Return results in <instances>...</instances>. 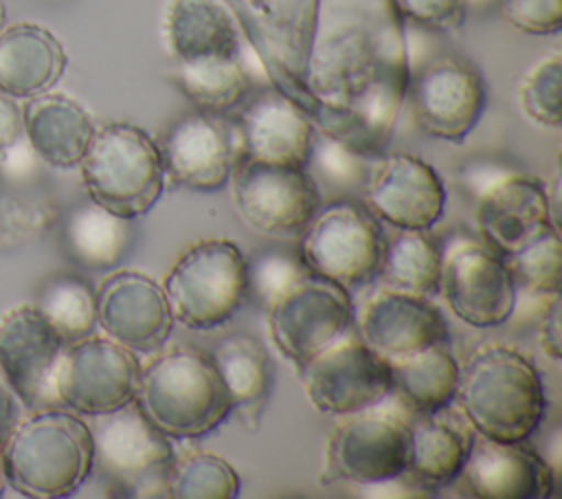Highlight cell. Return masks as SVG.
Instances as JSON below:
<instances>
[{"label":"cell","mask_w":562,"mask_h":499,"mask_svg":"<svg viewBox=\"0 0 562 499\" xmlns=\"http://www.w3.org/2000/svg\"><path fill=\"white\" fill-rule=\"evenodd\" d=\"M408 79L404 18L393 0H318L303 73L318 101L358 114L389 143Z\"/></svg>","instance_id":"cell-1"},{"label":"cell","mask_w":562,"mask_h":499,"mask_svg":"<svg viewBox=\"0 0 562 499\" xmlns=\"http://www.w3.org/2000/svg\"><path fill=\"white\" fill-rule=\"evenodd\" d=\"M454 402L476 433L501 442L529 440L547 413L538 367L505 343H481L468 354Z\"/></svg>","instance_id":"cell-2"},{"label":"cell","mask_w":562,"mask_h":499,"mask_svg":"<svg viewBox=\"0 0 562 499\" xmlns=\"http://www.w3.org/2000/svg\"><path fill=\"white\" fill-rule=\"evenodd\" d=\"M134 404L169 440L204 437L233 413L211 356L191 345L162 350L140 367Z\"/></svg>","instance_id":"cell-3"},{"label":"cell","mask_w":562,"mask_h":499,"mask_svg":"<svg viewBox=\"0 0 562 499\" xmlns=\"http://www.w3.org/2000/svg\"><path fill=\"white\" fill-rule=\"evenodd\" d=\"M7 484L20 495L57 499L75 495L92 473V435L68 409L46 407L20 420L2 444Z\"/></svg>","instance_id":"cell-4"},{"label":"cell","mask_w":562,"mask_h":499,"mask_svg":"<svg viewBox=\"0 0 562 499\" xmlns=\"http://www.w3.org/2000/svg\"><path fill=\"white\" fill-rule=\"evenodd\" d=\"M77 167L88 198L127 220L149 213L165 189L158 143L127 121L97 127Z\"/></svg>","instance_id":"cell-5"},{"label":"cell","mask_w":562,"mask_h":499,"mask_svg":"<svg viewBox=\"0 0 562 499\" xmlns=\"http://www.w3.org/2000/svg\"><path fill=\"white\" fill-rule=\"evenodd\" d=\"M92 473L105 488L125 497H167L169 470L176 457L173 440L160 433L130 402L92 415Z\"/></svg>","instance_id":"cell-6"},{"label":"cell","mask_w":562,"mask_h":499,"mask_svg":"<svg viewBox=\"0 0 562 499\" xmlns=\"http://www.w3.org/2000/svg\"><path fill=\"white\" fill-rule=\"evenodd\" d=\"M162 290L173 321L200 332L213 330L246 301L248 262L233 240H200L169 268Z\"/></svg>","instance_id":"cell-7"},{"label":"cell","mask_w":562,"mask_h":499,"mask_svg":"<svg viewBox=\"0 0 562 499\" xmlns=\"http://www.w3.org/2000/svg\"><path fill=\"white\" fill-rule=\"evenodd\" d=\"M386 237L378 218L358 202L336 200L316 209L299 233V257L310 273L347 290L378 277Z\"/></svg>","instance_id":"cell-8"},{"label":"cell","mask_w":562,"mask_h":499,"mask_svg":"<svg viewBox=\"0 0 562 499\" xmlns=\"http://www.w3.org/2000/svg\"><path fill=\"white\" fill-rule=\"evenodd\" d=\"M140 376L136 352L108 336H86L64 345L50 391L55 407L77 415H101L134 402Z\"/></svg>","instance_id":"cell-9"},{"label":"cell","mask_w":562,"mask_h":499,"mask_svg":"<svg viewBox=\"0 0 562 499\" xmlns=\"http://www.w3.org/2000/svg\"><path fill=\"white\" fill-rule=\"evenodd\" d=\"M474 196V224L485 244L509 255L549 226H558L547 182L501 165H474L468 171Z\"/></svg>","instance_id":"cell-10"},{"label":"cell","mask_w":562,"mask_h":499,"mask_svg":"<svg viewBox=\"0 0 562 499\" xmlns=\"http://www.w3.org/2000/svg\"><path fill=\"white\" fill-rule=\"evenodd\" d=\"M228 182L244 224L268 237L299 235L321 207L307 167L237 156Z\"/></svg>","instance_id":"cell-11"},{"label":"cell","mask_w":562,"mask_h":499,"mask_svg":"<svg viewBox=\"0 0 562 499\" xmlns=\"http://www.w3.org/2000/svg\"><path fill=\"white\" fill-rule=\"evenodd\" d=\"M353 303L345 286L307 273L266 308L274 347L299 369L353 325Z\"/></svg>","instance_id":"cell-12"},{"label":"cell","mask_w":562,"mask_h":499,"mask_svg":"<svg viewBox=\"0 0 562 499\" xmlns=\"http://www.w3.org/2000/svg\"><path fill=\"white\" fill-rule=\"evenodd\" d=\"M299 376L312 407L336 418L375 407L393 393L389 361L351 330L303 363Z\"/></svg>","instance_id":"cell-13"},{"label":"cell","mask_w":562,"mask_h":499,"mask_svg":"<svg viewBox=\"0 0 562 499\" xmlns=\"http://www.w3.org/2000/svg\"><path fill=\"white\" fill-rule=\"evenodd\" d=\"M325 444V477L358 486H380L406 473L408 420L380 404L340 415Z\"/></svg>","instance_id":"cell-14"},{"label":"cell","mask_w":562,"mask_h":499,"mask_svg":"<svg viewBox=\"0 0 562 499\" xmlns=\"http://www.w3.org/2000/svg\"><path fill=\"white\" fill-rule=\"evenodd\" d=\"M516 290L505 257L485 242L463 237L441 251L437 292L463 323L472 328L505 323L514 314Z\"/></svg>","instance_id":"cell-15"},{"label":"cell","mask_w":562,"mask_h":499,"mask_svg":"<svg viewBox=\"0 0 562 499\" xmlns=\"http://www.w3.org/2000/svg\"><path fill=\"white\" fill-rule=\"evenodd\" d=\"M406 97L422 132L446 143H463L487 106V86L476 66L439 57L411 75Z\"/></svg>","instance_id":"cell-16"},{"label":"cell","mask_w":562,"mask_h":499,"mask_svg":"<svg viewBox=\"0 0 562 499\" xmlns=\"http://www.w3.org/2000/svg\"><path fill=\"white\" fill-rule=\"evenodd\" d=\"M158 149L165 180L191 191L215 193L231 180L239 141L233 121L193 108L165 130Z\"/></svg>","instance_id":"cell-17"},{"label":"cell","mask_w":562,"mask_h":499,"mask_svg":"<svg viewBox=\"0 0 562 499\" xmlns=\"http://www.w3.org/2000/svg\"><path fill=\"white\" fill-rule=\"evenodd\" d=\"M364 207L395 229L428 231L446 209V187L422 158L404 152L380 154L367 169Z\"/></svg>","instance_id":"cell-18"},{"label":"cell","mask_w":562,"mask_h":499,"mask_svg":"<svg viewBox=\"0 0 562 499\" xmlns=\"http://www.w3.org/2000/svg\"><path fill=\"white\" fill-rule=\"evenodd\" d=\"M97 297V325L119 345L151 354L165 347L173 330V314L162 286L138 270L108 275Z\"/></svg>","instance_id":"cell-19"},{"label":"cell","mask_w":562,"mask_h":499,"mask_svg":"<svg viewBox=\"0 0 562 499\" xmlns=\"http://www.w3.org/2000/svg\"><path fill=\"white\" fill-rule=\"evenodd\" d=\"M64 345L33 303L0 317V376L31 411L55 407L50 376Z\"/></svg>","instance_id":"cell-20"},{"label":"cell","mask_w":562,"mask_h":499,"mask_svg":"<svg viewBox=\"0 0 562 499\" xmlns=\"http://www.w3.org/2000/svg\"><path fill=\"white\" fill-rule=\"evenodd\" d=\"M454 481L479 499H549L555 490L551 464L527 440L501 442L476 431Z\"/></svg>","instance_id":"cell-21"},{"label":"cell","mask_w":562,"mask_h":499,"mask_svg":"<svg viewBox=\"0 0 562 499\" xmlns=\"http://www.w3.org/2000/svg\"><path fill=\"white\" fill-rule=\"evenodd\" d=\"M353 321L360 339L386 361L448 341V323L430 297L386 286L362 303Z\"/></svg>","instance_id":"cell-22"},{"label":"cell","mask_w":562,"mask_h":499,"mask_svg":"<svg viewBox=\"0 0 562 499\" xmlns=\"http://www.w3.org/2000/svg\"><path fill=\"white\" fill-rule=\"evenodd\" d=\"M233 121L239 156L307 167L312 160L316 130L312 121L279 90L268 88L248 95Z\"/></svg>","instance_id":"cell-23"},{"label":"cell","mask_w":562,"mask_h":499,"mask_svg":"<svg viewBox=\"0 0 562 499\" xmlns=\"http://www.w3.org/2000/svg\"><path fill=\"white\" fill-rule=\"evenodd\" d=\"M474 429L448 407L432 413H417L408 420V464L406 477L417 488H443L461 473Z\"/></svg>","instance_id":"cell-24"},{"label":"cell","mask_w":562,"mask_h":499,"mask_svg":"<svg viewBox=\"0 0 562 499\" xmlns=\"http://www.w3.org/2000/svg\"><path fill=\"white\" fill-rule=\"evenodd\" d=\"M66 51L57 35L35 22L0 29V92L31 99L48 92L66 70Z\"/></svg>","instance_id":"cell-25"},{"label":"cell","mask_w":562,"mask_h":499,"mask_svg":"<svg viewBox=\"0 0 562 499\" xmlns=\"http://www.w3.org/2000/svg\"><path fill=\"white\" fill-rule=\"evenodd\" d=\"M94 130L90 112L72 97L42 92L22 106V132L31 149L50 167H77Z\"/></svg>","instance_id":"cell-26"},{"label":"cell","mask_w":562,"mask_h":499,"mask_svg":"<svg viewBox=\"0 0 562 499\" xmlns=\"http://www.w3.org/2000/svg\"><path fill=\"white\" fill-rule=\"evenodd\" d=\"M237 24L290 73L303 79L318 0H241Z\"/></svg>","instance_id":"cell-27"},{"label":"cell","mask_w":562,"mask_h":499,"mask_svg":"<svg viewBox=\"0 0 562 499\" xmlns=\"http://www.w3.org/2000/svg\"><path fill=\"white\" fill-rule=\"evenodd\" d=\"M241 29L220 0H169L162 40L176 62L209 55H239Z\"/></svg>","instance_id":"cell-28"},{"label":"cell","mask_w":562,"mask_h":499,"mask_svg":"<svg viewBox=\"0 0 562 499\" xmlns=\"http://www.w3.org/2000/svg\"><path fill=\"white\" fill-rule=\"evenodd\" d=\"M239 420L257 429L274 382V363L259 339L233 332L209 352Z\"/></svg>","instance_id":"cell-29"},{"label":"cell","mask_w":562,"mask_h":499,"mask_svg":"<svg viewBox=\"0 0 562 499\" xmlns=\"http://www.w3.org/2000/svg\"><path fill=\"white\" fill-rule=\"evenodd\" d=\"M132 222L86 198L66 213L61 246L79 268L112 270L134 242Z\"/></svg>","instance_id":"cell-30"},{"label":"cell","mask_w":562,"mask_h":499,"mask_svg":"<svg viewBox=\"0 0 562 499\" xmlns=\"http://www.w3.org/2000/svg\"><path fill=\"white\" fill-rule=\"evenodd\" d=\"M171 81L195 110L222 117L237 110L250 95V77L239 55H209L176 62Z\"/></svg>","instance_id":"cell-31"},{"label":"cell","mask_w":562,"mask_h":499,"mask_svg":"<svg viewBox=\"0 0 562 499\" xmlns=\"http://www.w3.org/2000/svg\"><path fill=\"white\" fill-rule=\"evenodd\" d=\"M389 367L393 393L404 398L415 413H432L454 402L459 363L446 343L389 361Z\"/></svg>","instance_id":"cell-32"},{"label":"cell","mask_w":562,"mask_h":499,"mask_svg":"<svg viewBox=\"0 0 562 499\" xmlns=\"http://www.w3.org/2000/svg\"><path fill=\"white\" fill-rule=\"evenodd\" d=\"M397 231L400 233L386 242L378 277L386 288L424 297L437 295L443 248L428 231Z\"/></svg>","instance_id":"cell-33"},{"label":"cell","mask_w":562,"mask_h":499,"mask_svg":"<svg viewBox=\"0 0 562 499\" xmlns=\"http://www.w3.org/2000/svg\"><path fill=\"white\" fill-rule=\"evenodd\" d=\"M33 306L66 345L90 336L97 328L94 288L79 275L46 279Z\"/></svg>","instance_id":"cell-34"},{"label":"cell","mask_w":562,"mask_h":499,"mask_svg":"<svg viewBox=\"0 0 562 499\" xmlns=\"http://www.w3.org/2000/svg\"><path fill=\"white\" fill-rule=\"evenodd\" d=\"M241 481L237 470L220 455L189 451L173 457L167 484L171 499H235Z\"/></svg>","instance_id":"cell-35"},{"label":"cell","mask_w":562,"mask_h":499,"mask_svg":"<svg viewBox=\"0 0 562 499\" xmlns=\"http://www.w3.org/2000/svg\"><path fill=\"white\" fill-rule=\"evenodd\" d=\"M509 273L516 286L536 295H560L562 257H560V231L549 226L509 255H505Z\"/></svg>","instance_id":"cell-36"},{"label":"cell","mask_w":562,"mask_h":499,"mask_svg":"<svg viewBox=\"0 0 562 499\" xmlns=\"http://www.w3.org/2000/svg\"><path fill=\"white\" fill-rule=\"evenodd\" d=\"M518 103L527 119L542 127L562 123V55L558 51L538 59L518 81Z\"/></svg>","instance_id":"cell-37"},{"label":"cell","mask_w":562,"mask_h":499,"mask_svg":"<svg viewBox=\"0 0 562 499\" xmlns=\"http://www.w3.org/2000/svg\"><path fill=\"white\" fill-rule=\"evenodd\" d=\"M248 262V290L246 299L252 297L263 310L294 286L310 270L296 251L288 248H263L257 251Z\"/></svg>","instance_id":"cell-38"},{"label":"cell","mask_w":562,"mask_h":499,"mask_svg":"<svg viewBox=\"0 0 562 499\" xmlns=\"http://www.w3.org/2000/svg\"><path fill=\"white\" fill-rule=\"evenodd\" d=\"M505 22L527 35H555L562 29V0H498Z\"/></svg>","instance_id":"cell-39"},{"label":"cell","mask_w":562,"mask_h":499,"mask_svg":"<svg viewBox=\"0 0 562 499\" xmlns=\"http://www.w3.org/2000/svg\"><path fill=\"white\" fill-rule=\"evenodd\" d=\"M404 20L422 29L448 33L463 24L468 0H393Z\"/></svg>","instance_id":"cell-40"},{"label":"cell","mask_w":562,"mask_h":499,"mask_svg":"<svg viewBox=\"0 0 562 499\" xmlns=\"http://www.w3.org/2000/svg\"><path fill=\"white\" fill-rule=\"evenodd\" d=\"M540 347L551 361H560L562 356V336H560V295L551 297V303L544 308V317L540 323Z\"/></svg>","instance_id":"cell-41"},{"label":"cell","mask_w":562,"mask_h":499,"mask_svg":"<svg viewBox=\"0 0 562 499\" xmlns=\"http://www.w3.org/2000/svg\"><path fill=\"white\" fill-rule=\"evenodd\" d=\"M22 134V108L18 101L0 92V152L15 145Z\"/></svg>","instance_id":"cell-42"},{"label":"cell","mask_w":562,"mask_h":499,"mask_svg":"<svg viewBox=\"0 0 562 499\" xmlns=\"http://www.w3.org/2000/svg\"><path fill=\"white\" fill-rule=\"evenodd\" d=\"M20 422V404L9 385L0 376V444L7 442L15 424Z\"/></svg>","instance_id":"cell-43"},{"label":"cell","mask_w":562,"mask_h":499,"mask_svg":"<svg viewBox=\"0 0 562 499\" xmlns=\"http://www.w3.org/2000/svg\"><path fill=\"white\" fill-rule=\"evenodd\" d=\"M7 488V475H4V459H2V444H0V495Z\"/></svg>","instance_id":"cell-44"}]
</instances>
